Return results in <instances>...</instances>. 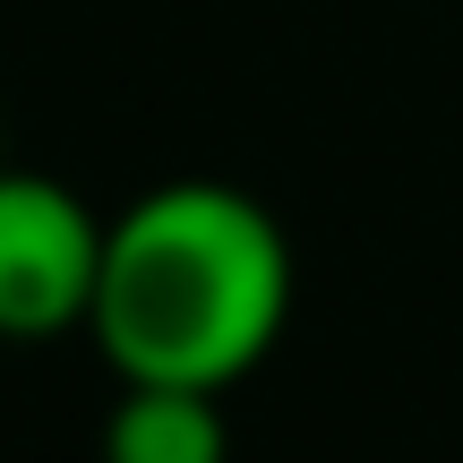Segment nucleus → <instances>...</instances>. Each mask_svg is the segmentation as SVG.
Returning <instances> with one entry per match:
<instances>
[{
    "label": "nucleus",
    "instance_id": "f257e3e1",
    "mask_svg": "<svg viewBox=\"0 0 463 463\" xmlns=\"http://www.w3.org/2000/svg\"><path fill=\"white\" fill-rule=\"evenodd\" d=\"M292 326V241L232 181H164L103 215L86 335L112 378L232 386Z\"/></svg>",
    "mask_w": 463,
    "mask_h": 463
},
{
    "label": "nucleus",
    "instance_id": "7ed1b4c3",
    "mask_svg": "<svg viewBox=\"0 0 463 463\" xmlns=\"http://www.w3.org/2000/svg\"><path fill=\"white\" fill-rule=\"evenodd\" d=\"M103 463H232L223 395L215 386L120 378V403L103 412Z\"/></svg>",
    "mask_w": 463,
    "mask_h": 463
},
{
    "label": "nucleus",
    "instance_id": "f03ea898",
    "mask_svg": "<svg viewBox=\"0 0 463 463\" xmlns=\"http://www.w3.org/2000/svg\"><path fill=\"white\" fill-rule=\"evenodd\" d=\"M103 275V215L69 181L0 164V335L52 344L86 326Z\"/></svg>",
    "mask_w": 463,
    "mask_h": 463
}]
</instances>
